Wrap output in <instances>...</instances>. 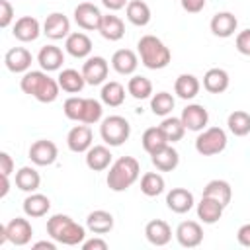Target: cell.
<instances>
[{
    "mask_svg": "<svg viewBox=\"0 0 250 250\" xmlns=\"http://www.w3.org/2000/svg\"><path fill=\"white\" fill-rule=\"evenodd\" d=\"M6 234H8V242H12L16 246H25V244H29V240L33 236V229L27 219L16 217L10 223H6Z\"/></svg>",
    "mask_w": 250,
    "mask_h": 250,
    "instance_id": "4fadbf2b",
    "label": "cell"
},
{
    "mask_svg": "<svg viewBox=\"0 0 250 250\" xmlns=\"http://www.w3.org/2000/svg\"><path fill=\"white\" fill-rule=\"evenodd\" d=\"M92 139H94V135H92L90 125H86V123L74 125V127L68 131V135H66V146H68L72 152L80 154V152H86V150L92 146Z\"/></svg>",
    "mask_w": 250,
    "mask_h": 250,
    "instance_id": "9a60e30c",
    "label": "cell"
},
{
    "mask_svg": "<svg viewBox=\"0 0 250 250\" xmlns=\"http://www.w3.org/2000/svg\"><path fill=\"white\" fill-rule=\"evenodd\" d=\"M39 33H43V29H41L39 20L33 18V16H21V18H18L16 23H14V27H12V35L18 41H21V43L35 41L39 37Z\"/></svg>",
    "mask_w": 250,
    "mask_h": 250,
    "instance_id": "30bf717a",
    "label": "cell"
},
{
    "mask_svg": "<svg viewBox=\"0 0 250 250\" xmlns=\"http://www.w3.org/2000/svg\"><path fill=\"white\" fill-rule=\"evenodd\" d=\"M100 98H102V104H105L109 107H119L125 102V88H123L121 82L109 80V82H105L102 86Z\"/></svg>",
    "mask_w": 250,
    "mask_h": 250,
    "instance_id": "e575fe53",
    "label": "cell"
},
{
    "mask_svg": "<svg viewBox=\"0 0 250 250\" xmlns=\"http://www.w3.org/2000/svg\"><path fill=\"white\" fill-rule=\"evenodd\" d=\"M27 154H29V160L35 166H51L59 156V148H57V145L53 141L39 139L29 146Z\"/></svg>",
    "mask_w": 250,
    "mask_h": 250,
    "instance_id": "ba28073f",
    "label": "cell"
},
{
    "mask_svg": "<svg viewBox=\"0 0 250 250\" xmlns=\"http://www.w3.org/2000/svg\"><path fill=\"white\" fill-rule=\"evenodd\" d=\"M102 4H104L107 10H111V12H117V10L125 8V6L129 4V0H102Z\"/></svg>",
    "mask_w": 250,
    "mask_h": 250,
    "instance_id": "f907efd6",
    "label": "cell"
},
{
    "mask_svg": "<svg viewBox=\"0 0 250 250\" xmlns=\"http://www.w3.org/2000/svg\"><path fill=\"white\" fill-rule=\"evenodd\" d=\"M180 119L188 131H203L209 123V113L201 104H189L182 109Z\"/></svg>",
    "mask_w": 250,
    "mask_h": 250,
    "instance_id": "8fae6325",
    "label": "cell"
},
{
    "mask_svg": "<svg viewBox=\"0 0 250 250\" xmlns=\"http://www.w3.org/2000/svg\"><path fill=\"white\" fill-rule=\"evenodd\" d=\"M84 250H107V242L104 238H90L82 242Z\"/></svg>",
    "mask_w": 250,
    "mask_h": 250,
    "instance_id": "681fc988",
    "label": "cell"
},
{
    "mask_svg": "<svg viewBox=\"0 0 250 250\" xmlns=\"http://www.w3.org/2000/svg\"><path fill=\"white\" fill-rule=\"evenodd\" d=\"M174 96L170 92H158V94H152L150 96V109L154 115H160V117H166L172 113L174 109Z\"/></svg>",
    "mask_w": 250,
    "mask_h": 250,
    "instance_id": "ab89813d",
    "label": "cell"
},
{
    "mask_svg": "<svg viewBox=\"0 0 250 250\" xmlns=\"http://www.w3.org/2000/svg\"><path fill=\"white\" fill-rule=\"evenodd\" d=\"M227 125L234 137H246L250 133V113L244 109H234L232 113H229Z\"/></svg>",
    "mask_w": 250,
    "mask_h": 250,
    "instance_id": "8d00e7d4",
    "label": "cell"
},
{
    "mask_svg": "<svg viewBox=\"0 0 250 250\" xmlns=\"http://www.w3.org/2000/svg\"><path fill=\"white\" fill-rule=\"evenodd\" d=\"M8 242V234H6V225H0V246Z\"/></svg>",
    "mask_w": 250,
    "mask_h": 250,
    "instance_id": "db71d44e",
    "label": "cell"
},
{
    "mask_svg": "<svg viewBox=\"0 0 250 250\" xmlns=\"http://www.w3.org/2000/svg\"><path fill=\"white\" fill-rule=\"evenodd\" d=\"M160 129L164 131L168 143H178V141L184 137V133H186V127H184L182 119H180V117H170V115H166V117L162 119Z\"/></svg>",
    "mask_w": 250,
    "mask_h": 250,
    "instance_id": "60d3db41",
    "label": "cell"
},
{
    "mask_svg": "<svg viewBox=\"0 0 250 250\" xmlns=\"http://www.w3.org/2000/svg\"><path fill=\"white\" fill-rule=\"evenodd\" d=\"M12 172H14V160L6 150H2L0 152V174L2 176H10Z\"/></svg>",
    "mask_w": 250,
    "mask_h": 250,
    "instance_id": "bcb514c9",
    "label": "cell"
},
{
    "mask_svg": "<svg viewBox=\"0 0 250 250\" xmlns=\"http://www.w3.org/2000/svg\"><path fill=\"white\" fill-rule=\"evenodd\" d=\"M33 62V57L31 53L25 49V47H12L10 51H6L4 55V64L10 72L14 74H20V72H27L29 66Z\"/></svg>",
    "mask_w": 250,
    "mask_h": 250,
    "instance_id": "2e32d148",
    "label": "cell"
},
{
    "mask_svg": "<svg viewBox=\"0 0 250 250\" xmlns=\"http://www.w3.org/2000/svg\"><path fill=\"white\" fill-rule=\"evenodd\" d=\"M107 72H109V64L104 57H88L86 62L82 64V74H84V80L86 84L90 86H98V84H104L105 78H107Z\"/></svg>",
    "mask_w": 250,
    "mask_h": 250,
    "instance_id": "9c48e42d",
    "label": "cell"
},
{
    "mask_svg": "<svg viewBox=\"0 0 250 250\" xmlns=\"http://www.w3.org/2000/svg\"><path fill=\"white\" fill-rule=\"evenodd\" d=\"M37 62H39L41 70H45V72L61 70V66L64 62V53L57 45H45L37 53Z\"/></svg>",
    "mask_w": 250,
    "mask_h": 250,
    "instance_id": "44dd1931",
    "label": "cell"
},
{
    "mask_svg": "<svg viewBox=\"0 0 250 250\" xmlns=\"http://www.w3.org/2000/svg\"><path fill=\"white\" fill-rule=\"evenodd\" d=\"M41 186V176L35 168L31 166H21L18 172H16V188L25 191V193H33L37 191Z\"/></svg>",
    "mask_w": 250,
    "mask_h": 250,
    "instance_id": "f1b7e54d",
    "label": "cell"
},
{
    "mask_svg": "<svg viewBox=\"0 0 250 250\" xmlns=\"http://www.w3.org/2000/svg\"><path fill=\"white\" fill-rule=\"evenodd\" d=\"M236 51L250 57V29H244L236 35Z\"/></svg>",
    "mask_w": 250,
    "mask_h": 250,
    "instance_id": "f6af8a7d",
    "label": "cell"
},
{
    "mask_svg": "<svg viewBox=\"0 0 250 250\" xmlns=\"http://www.w3.org/2000/svg\"><path fill=\"white\" fill-rule=\"evenodd\" d=\"M100 33L107 41H119L125 35V23L119 16L105 14L104 20H102V25H100Z\"/></svg>",
    "mask_w": 250,
    "mask_h": 250,
    "instance_id": "f546056e",
    "label": "cell"
},
{
    "mask_svg": "<svg viewBox=\"0 0 250 250\" xmlns=\"http://www.w3.org/2000/svg\"><path fill=\"white\" fill-rule=\"evenodd\" d=\"M209 27H211V33L213 35L227 39V37L234 35L236 27H238V20H236V16L232 12H217L211 18Z\"/></svg>",
    "mask_w": 250,
    "mask_h": 250,
    "instance_id": "e0dca14e",
    "label": "cell"
},
{
    "mask_svg": "<svg viewBox=\"0 0 250 250\" xmlns=\"http://www.w3.org/2000/svg\"><path fill=\"white\" fill-rule=\"evenodd\" d=\"M139 174H141L139 160L133 156H121L115 162H111L105 182L111 191H125L139 180Z\"/></svg>",
    "mask_w": 250,
    "mask_h": 250,
    "instance_id": "3957f363",
    "label": "cell"
},
{
    "mask_svg": "<svg viewBox=\"0 0 250 250\" xmlns=\"http://www.w3.org/2000/svg\"><path fill=\"white\" fill-rule=\"evenodd\" d=\"M125 14L127 20L137 27H145L150 21V8L143 0H129V4L125 6Z\"/></svg>",
    "mask_w": 250,
    "mask_h": 250,
    "instance_id": "1f68e13d",
    "label": "cell"
},
{
    "mask_svg": "<svg viewBox=\"0 0 250 250\" xmlns=\"http://www.w3.org/2000/svg\"><path fill=\"white\" fill-rule=\"evenodd\" d=\"M102 113H104V107H102V102L94 100V98H86L84 100V111H82V119L80 123H86V125H94L102 119Z\"/></svg>",
    "mask_w": 250,
    "mask_h": 250,
    "instance_id": "b9f144b4",
    "label": "cell"
},
{
    "mask_svg": "<svg viewBox=\"0 0 250 250\" xmlns=\"http://www.w3.org/2000/svg\"><path fill=\"white\" fill-rule=\"evenodd\" d=\"M180 2H182V8L188 14H197L205 8V0H180Z\"/></svg>",
    "mask_w": 250,
    "mask_h": 250,
    "instance_id": "7dc6e473",
    "label": "cell"
},
{
    "mask_svg": "<svg viewBox=\"0 0 250 250\" xmlns=\"http://www.w3.org/2000/svg\"><path fill=\"white\" fill-rule=\"evenodd\" d=\"M223 211H225V205H223V203H219V201L213 199V197L201 195V201L197 203V217H199L205 225L217 223V221L223 217Z\"/></svg>",
    "mask_w": 250,
    "mask_h": 250,
    "instance_id": "484cf974",
    "label": "cell"
},
{
    "mask_svg": "<svg viewBox=\"0 0 250 250\" xmlns=\"http://www.w3.org/2000/svg\"><path fill=\"white\" fill-rule=\"evenodd\" d=\"M145 236L152 246H166L172 240V229L162 219H152L145 227Z\"/></svg>",
    "mask_w": 250,
    "mask_h": 250,
    "instance_id": "ac0fdd59",
    "label": "cell"
},
{
    "mask_svg": "<svg viewBox=\"0 0 250 250\" xmlns=\"http://www.w3.org/2000/svg\"><path fill=\"white\" fill-rule=\"evenodd\" d=\"M33 248H47V250H55L57 248V242L55 240H39L33 244Z\"/></svg>",
    "mask_w": 250,
    "mask_h": 250,
    "instance_id": "816d5d0a",
    "label": "cell"
},
{
    "mask_svg": "<svg viewBox=\"0 0 250 250\" xmlns=\"http://www.w3.org/2000/svg\"><path fill=\"white\" fill-rule=\"evenodd\" d=\"M127 92L135 98V100H146L152 96V82L146 76H131L127 82Z\"/></svg>",
    "mask_w": 250,
    "mask_h": 250,
    "instance_id": "74e56055",
    "label": "cell"
},
{
    "mask_svg": "<svg viewBox=\"0 0 250 250\" xmlns=\"http://www.w3.org/2000/svg\"><path fill=\"white\" fill-rule=\"evenodd\" d=\"M10 191V176H2V189H0V197H6Z\"/></svg>",
    "mask_w": 250,
    "mask_h": 250,
    "instance_id": "f5cc1de1",
    "label": "cell"
},
{
    "mask_svg": "<svg viewBox=\"0 0 250 250\" xmlns=\"http://www.w3.org/2000/svg\"><path fill=\"white\" fill-rule=\"evenodd\" d=\"M64 49H66V53H68L70 57H74V59H86V57L92 53V41H90V37H88L86 33L74 31V33H70V35L66 37Z\"/></svg>",
    "mask_w": 250,
    "mask_h": 250,
    "instance_id": "603a6c76",
    "label": "cell"
},
{
    "mask_svg": "<svg viewBox=\"0 0 250 250\" xmlns=\"http://www.w3.org/2000/svg\"><path fill=\"white\" fill-rule=\"evenodd\" d=\"M111 66L117 74H123V76H129L137 70L139 66V57L135 55V51L131 49H119L111 55Z\"/></svg>",
    "mask_w": 250,
    "mask_h": 250,
    "instance_id": "7402d4cb",
    "label": "cell"
},
{
    "mask_svg": "<svg viewBox=\"0 0 250 250\" xmlns=\"http://www.w3.org/2000/svg\"><path fill=\"white\" fill-rule=\"evenodd\" d=\"M86 229L94 234H105L113 229V215L104 209H96L86 217Z\"/></svg>",
    "mask_w": 250,
    "mask_h": 250,
    "instance_id": "83f0119b",
    "label": "cell"
},
{
    "mask_svg": "<svg viewBox=\"0 0 250 250\" xmlns=\"http://www.w3.org/2000/svg\"><path fill=\"white\" fill-rule=\"evenodd\" d=\"M100 135L107 146H121L131 135V125L121 115H109V117L102 119Z\"/></svg>",
    "mask_w": 250,
    "mask_h": 250,
    "instance_id": "5b68a950",
    "label": "cell"
},
{
    "mask_svg": "<svg viewBox=\"0 0 250 250\" xmlns=\"http://www.w3.org/2000/svg\"><path fill=\"white\" fill-rule=\"evenodd\" d=\"M51 209V199L43 193H29L25 199H23V213L31 219H39V217H45Z\"/></svg>",
    "mask_w": 250,
    "mask_h": 250,
    "instance_id": "d4e9b609",
    "label": "cell"
},
{
    "mask_svg": "<svg viewBox=\"0 0 250 250\" xmlns=\"http://www.w3.org/2000/svg\"><path fill=\"white\" fill-rule=\"evenodd\" d=\"M230 84V78H229V72L225 68H209L205 74H203V88L209 92V94H223Z\"/></svg>",
    "mask_w": 250,
    "mask_h": 250,
    "instance_id": "cb8c5ba5",
    "label": "cell"
},
{
    "mask_svg": "<svg viewBox=\"0 0 250 250\" xmlns=\"http://www.w3.org/2000/svg\"><path fill=\"white\" fill-rule=\"evenodd\" d=\"M199 88L201 84L193 74H180L174 82V92L182 100H193L199 94Z\"/></svg>",
    "mask_w": 250,
    "mask_h": 250,
    "instance_id": "d6a6232c",
    "label": "cell"
},
{
    "mask_svg": "<svg viewBox=\"0 0 250 250\" xmlns=\"http://www.w3.org/2000/svg\"><path fill=\"white\" fill-rule=\"evenodd\" d=\"M164 186H166V182H164V178H162L158 172H146V174H143V178H141V191H143L146 197H156V195H160V193L164 191Z\"/></svg>",
    "mask_w": 250,
    "mask_h": 250,
    "instance_id": "f35d334b",
    "label": "cell"
},
{
    "mask_svg": "<svg viewBox=\"0 0 250 250\" xmlns=\"http://www.w3.org/2000/svg\"><path fill=\"white\" fill-rule=\"evenodd\" d=\"M20 88L23 94L35 98L41 104H51L59 98V80L51 78L45 70H27L20 80Z\"/></svg>",
    "mask_w": 250,
    "mask_h": 250,
    "instance_id": "6da1fadb",
    "label": "cell"
},
{
    "mask_svg": "<svg viewBox=\"0 0 250 250\" xmlns=\"http://www.w3.org/2000/svg\"><path fill=\"white\" fill-rule=\"evenodd\" d=\"M141 143H143V148H145L148 154H154V152H158L160 148H164L166 145H170L168 139H166V135H164V131L160 129V125H158V127H148V129L143 133Z\"/></svg>",
    "mask_w": 250,
    "mask_h": 250,
    "instance_id": "d590c367",
    "label": "cell"
},
{
    "mask_svg": "<svg viewBox=\"0 0 250 250\" xmlns=\"http://www.w3.org/2000/svg\"><path fill=\"white\" fill-rule=\"evenodd\" d=\"M203 195L213 197V199H217L219 203H223L227 207L230 203V197H232V188L227 180H211L203 188Z\"/></svg>",
    "mask_w": 250,
    "mask_h": 250,
    "instance_id": "836d02e7",
    "label": "cell"
},
{
    "mask_svg": "<svg viewBox=\"0 0 250 250\" xmlns=\"http://www.w3.org/2000/svg\"><path fill=\"white\" fill-rule=\"evenodd\" d=\"M43 33L49 39H53V41L62 39V37L66 39L70 35V21H68V18L64 14H61V12L49 14L45 18V21H43Z\"/></svg>",
    "mask_w": 250,
    "mask_h": 250,
    "instance_id": "7c38bea8",
    "label": "cell"
},
{
    "mask_svg": "<svg viewBox=\"0 0 250 250\" xmlns=\"http://www.w3.org/2000/svg\"><path fill=\"white\" fill-rule=\"evenodd\" d=\"M176 238L184 248H195L203 242V229L197 221H184L176 229Z\"/></svg>",
    "mask_w": 250,
    "mask_h": 250,
    "instance_id": "5bb4252c",
    "label": "cell"
},
{
    "mask_svg": "<svg viewBox=\"0 0 250 250\" xmlns=\"http://www.w3.org/2000/svg\"><path fill=\"white\" fill-rule=\"evenodd\" d=\"M14 20V8L8 0H0V27H8Z\"/></svg>",
    "mask_w": 250,
    "mask_h": 250,
    "instance_id": "ee69618b",
    "label": "cell"
},
{
    "mask_svg": "<svg viewBox=\"0 0 250 250\" xmlns=\"http://www.w3.org/2000/svg\"><path fill=\"white\" fill-rule=\"evenodd\" d=\"M227 133L221 127H207L195 139V150L201 156H215L227 148Z\"/></svg>",
    "mask_w": 250,
    "mask_h": 250,
    "instance_id": "8992f818",
    "label": "cell"
},
{
    "mask_svg": "<svg viewBox=\"0 0 250 250\" xmlns=\"http://www.w3.org/2000/svg\"><path fill=\"white\" fill-rule=\"evenodd\" d=\"M111 160H113V154L105 145H92L86 150V166L94 172L107 170L111 166Z\"/></svg>",
    "mask_w": 250,
    "mask_h": 250,
    "instance_id": "d6986e66",
    "label": "cell"
},
{
    "mask_svg": "<svg viewBox=\"0 0 250 250\" xmlns=\"http://www.w3.org/2000/svg\"><path fill=\"white\" fill-rule=\"evenodd\" d=\"M84 100L86 98H78V96H70L64 100L62 104V111L70 121H80L82 119V111H84Z\"/></svg>",
    "mask_w": 250,
    "mask_h": 250,
    "instance_id": "7bdbcfd3",
    "label": "cell"
},
{
    "mask_svg": "<svg viewBox=\"0 0 250 250\" xmlns=\"http://www.w3.org/2000/svg\"><path fill=\"white\" fill-rule=\"evenodd\" d=\"M141 62L150 70H160L170 64L172 53L156 35H143L137 43Z\"/></svg>",
    "mask_w": 250,
    "mask_h": 250,
    "instance_id": "277c9868",
    "label": "cell"
},
{
    "mask_svg": "<svg viewBox=\"0 0 250 250\" xmlns=\"http://www.w3.org/2000/svg\"><path fill=\"white\" fill-rule=\"evenodd\" d=\"M102 20H104V14L100 12L98 6L90 2H82L74 8V21L78 23V27L86 31H100Z\"/></svg>",
    "mask_w": 250,
    "mask_h": 250,
    "instance_id": "52a82bcc",
    "label": "cell"
},
{
    "mask_svg": "<svg viewBox=\"0 0 250 250\" xmlns=\"http://www.w3.org/2000/svg\"><path fill=\"white\" fill-rule=\"evenodd\" d=\"M47 234L64 246H76L86 240V229L62 213H57L47 221Z\"/></svg>",
    "mask_w": 250,
    "mask_h": 250,
    "instance_id": "7a4b0ae2",
    "label": "cell"
},
{
    "mask_svg": "<svg viewBox=\"0 0 250 250\" xmlns=\"http://www.w3.org/2000/svg\"><path fill=\"white\" fill-rule=\"evenodd\" d=\"M193 193L188 191L186 188H172L168 193H166V205L170 211L178 213V215H184L188 213L191 207H193Z\"/></svg>",
    "mask_w": 250,
    "mask_h": 250,
    "instance_id": "ffe728a7",
    "label": "cell"
},
{
    "mask_svg": "<svg viewBox=\"0 0 250 250\" xmlns=\"http://www.w3.org/2000/svg\"><path fill=\"white\" fill-rule=\"evenodd\" d=\"M236 240H238V244H240V246L250 248V223L242 225V227L236 230Z\"/></svg>",
    "mask_w": 250,
    "mask_h": 250,
    "instance_id": "c3c4849f",
    "label": "cell"
},
{
    "mask_svg": "<svg viewBox=\"0 0 250 250\" xmlns=\"http://www.w3.org/2000/svg\"><path fill=\"white\" fill-rule=\"evenodd\" d=\"M57 80H59L61 90H64V92H68V94H78V92H82V88L86 86L84 74L78 72V70H74V68H64V70H61L59 76H57Z\"/></svg>",
    "mask_w": 250,
    "mask_h": 250,
    "instance_id": "4dcf8cb0",
    "label": "cell"
},
{
    "mask_svg": "<svg viewBox=\"0 0 250 250\" xmlns=\"http://www.w3.org/2000/svg\"><path fill=\"white\" fill-rule=\"evenodd\" d=\"M150 160L156 166V170H160V172H172L180 164V154H178V150L172 145H166L158 152L150 154Z\"/></svg>",
    "mask_w": 250,
    "mask_h": 250,
    "instance_id": "4316f807",
    "label": "cell"
}]
</instances>
